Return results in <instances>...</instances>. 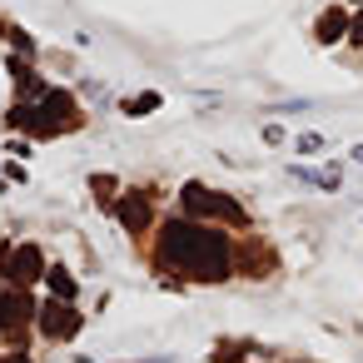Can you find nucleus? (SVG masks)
I'll use <instances>...</instances> for the list:
<instances>
[{
    "instance_id": "nucleus-2",
    "label": "nucleus",
    "mask_w": 363,
    "mask_h": 363,
    "mask_svg": "<svg viewBox=\"0 0 363 363\" xmlns=\"http://www.w3.org/2000/svg\"><path fill=\"white\" fill-rule=\"evenodd\" d=\"M35 120H45V135H50V130H70V125H80V110H75V100H70L65 90H45Z\"/></svg>"
},
{
    "instance_id": "nucleus-7",
    "label": "nucleus",
    "mask_w": 363,
    "mask_h": 363,
    "mask_svg": "<svg viewBox=\"0 0 363 363\" xmlns=\"http://www.w3.org/2000/svg\"><path fill=\"white\" fill-rule=\"evenodd\" d=\"M338 30H343V11H328L318 21V40H338Z\"/></svg>"
},
{
    "instance_id": "nucleus-5",
    "label": "nucleus",
    "mask_w": 363,
    "mask_h": 363,
    "mask_svg": "<svg viewBox=\"0 0 363 363\" xmlns=\"http://www.w3.org/2000/svg\"><path fill=\"white\" fill-rule=\"evenodd\" d=\"M26 318H35V308H30L26 294H6V298H0V333L16 328V323H26Z\"/></svg>"
},
{
    "instance_id": "nucleus-10",
    "label": "nucleus",
    "mask_w": 363,
    "mask_h": 363,
    "mask_svg": "<svg viewBox=\"0 0 363 363\" xmlns=\"http://www.w3.org/2000/svg\"><path fill=\"white\" fill-rule=\"evenodd\" d=\"M318 145H323V140H318V135H298V150H303V155H313V150H318Z\"/></svg>"
},
{
    "instance_id": "nucleus-13",
    "label": "nucleus",
    "mask_w": 363,
    "mask_h": 363,
    "mask_svg": "<svg viewBox=\"0 0 363 363\" xmlns=\"http://www.w3.org/2000/svg\"><path fill=\"white\" fill-rule=\"evenodd\" d=\"M358 6H363V0H358Z\"/></svg>"
},
{
    "instance_id": "nucleus-8",
    "label": "nucleus",
    "mask_w": 363,
    "mask_h": 363,
    "mask_svg": "<svg viewBox=\"0 0 363 363\" xmlns=\"http://www.w3.org/2000/svg\"><path fill=\"white\" fill-rule=\"evenodd\" d=\"M50 289H55L60 298H70V294H75V279H70V269H60V264H55V269H50Z\"/></svg>"
},
{
    "instance_id": "nucleus-3",
    "label": "nucleus",
    "mask_w": 363,
    "mask_h": 363,
    "mask_svg": "<svg viewBox=\"0 0 363 363\" xmlns=\"http://www.w3.org/2000/svg\"><path fill=\"white\" fill-rule=\"evenodd\" d=\"M40 269H45V259H40V249H35V244L16 249V259H11V279H16V284H35V279H40Z\"/></svg>"
},
{
    "instance_id": "nucleus-1",
    "label": "nucleus",
    "mask_w": 363,
    "mask_h": 363,
    "mask_svg": "<svg viewBox=\"0 0 363 363\" xmlns=\"http://www.w3.org/2000/svg\"><path fill=\"white\" fill-rule=\"evenodd\" d=\"M160 259L194 274V279H204V284L229 279V244L219 234L199 229V224H169L164 239H160Z\"/></svg>"
},
{
    "instance_id": "nucleus-6",
    "label": "nucleus",
    "mask_w": 363,
    "mask_h": 363,
    "mask_svg": "<svg viewBox=\"0 0 363 363\" xmlns=\"http://www.w3.org/2000/svg\"><path fill=\"white\" fill-rule=\"evenodd\" d=\"M120 219H125V229H145L150 224V199L145 194H125L120 199Z\"/></svg>"
},
{
    "instance_id": "nucleus-9",
    "label": "nucleus",
    "mask_w": 363,
    "mask_h": 363,
    "mask_svg": "<svg viewBox=\"0 0 363 363\" xmlns=\"http://www.w3.org/2000/svg\"><path fill=\"white\" fill-rule=\"evenodd\" d=\"M145 110H160V95H140V100L125 105V115H145Z\"/></svg>"
},
{
    "instance_id": "nucleus-4",
    "label": "nucleus",
    "mask_w": 363,
    "mask_h": 363,
    "mask_svg": "<svg viewBox=\"0 0 363 363\" xmlns=\"http://www.w3.org/2000/svg\"><path fill=\"white\" fill-rule=\"evenodd\" d=\"M40 328H45L50 338H70V333L80 328V318H75L65 303H45V313H40Z\"/></svg>"
},
{
    "instance_id": "nucleus-11",
    "label": "nucleus",
    "mask_w": 363,
    "mask_h": 363,
    "mask_svg": "<svg viewBox=\"0 0 363 363\" xmlns=\"http://www.w3.org/2000/svg\"><path fill=\"white\" fill-rule=\"evenodd\" d=\"M0 363H30V358H21V353H11V358H0Z\"/></svg>"
},
{
    "instance_id": "nucleus-12",
    "label": "nucleus",
    "mask_w": 363,
    "mask_h": 363,
    "mask_svg": "<svg viewBox=\"0 0 363 363\" xmlns=\"http://www.w3.org/2000/svg\"><path fill=\"white\" fill-rule=\"evenodd\" d=\"M353 160H358V164H363V150H353Z\"/></svg>"
}]
</instances>
